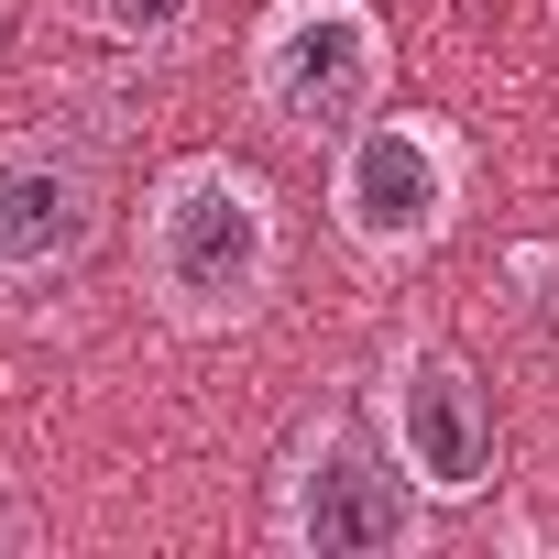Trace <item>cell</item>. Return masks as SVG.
<instances>
[{"label":"cell","mask_w":559,"mask_h":559,"mask_svg":"<svg viewBox=\"0 0 559 559\" xmlns=\"http://www.w3.org/2000/svg\"><path fill=\"white\" fill-rule=\"evenodd\" d=\"M241 78H252V110L286 132V143H341L384 110L395 88V34L373 0H263V23L241 45Z\"/></svg>","instance_id":"cell-3"},{"label":"cell","mask_w":559,"mask_h":559,"mask_svg":"<svg viewBox=\"0 0 559 559\" xmlns=\"http://www.w3.org/2000/svg\"><path fill=\"white\" fill-rule=\"evenodd\" d=\"M274 548L297 559H395L428 526V493L406 483L395 439L373 428V406H319L286 461H274V504H263Z\"/></svg>","instance_id":"cell-2"},{"label":"cell","mask_w":559,"mask_h":559,"mask_svg":"<svg viewBox=\"0 0 559 559\" xmlns=\"http://www.w3.org/2000/svg\"><path fill=\"white\" fill-rule=\"evenodd\" d=\"M373 428L395 439V461H406V483H417L428 504H472V493H493V472H504L493 395H483V373H472L450 341H395V352H384V373H373Z\"/></svg>","instance_id":"cell-6"},{"label":"cell","mask_w":559,"mask_h":559,"mask_svg":"<svg viewBox=\"0 0 559 559\" xmlns=\"http://www.w3.org/2000/svg\"><path fill=\"white\" fill-rule=\"evenodd\" d=\"M34 537H45V515H34V493H23L12 472H0V559H23Z\"/></svg>","instance_id":"cell-8"},{"label":"cell","mask_w":559,"mask_h":559,"mask_svg":"<svg viewBox=\"0 0 559 559\" xmlns=\"http://www.w3.org/2000/svg\"><path fill=\"white\" fill-rule=\"evenodd\" d=\"M286 286V209L241 154H176L143 187V297L187 341H230Z\"/></svg>","instance_id":"cell-1"},{"label":"cell","mask_w":559,"mask_h":559,"mask_svg":"<svg viewBox=\"0 0 559 559\" xmlns=\"http://www.w3.org/2000/svg\"><path fill=\"white\" fill-rule=\"evenodd\" d=\"M56 12L88 34V45H121V56H165L209 0H56Z\"/></svg>","instance_id":"cell-7"},{"label":"cell","mask_w":559,"mask_h":559,"mask_svg":"<svg viewBox=\"0 0 559 559\" xmlns=\"http://www.w3.org/2000/svg\"><path fill=\"white\" fill-rule=\"evenodd\" d=\"M461 132L428 121V110H373L362 132L330 143V230L362 252V263H417L461 230Z\"/></svg>","instance_id":"cell-4"},{"label":"cell","mask_w":559,"mask_h":559,"mask_svg":"<svg viewBox=\"0 0 559 559\" xmlns=\"http://www.w3.org/2000/svg\"><path fill=\"white\" fill-rule=\"evenodd\" d=\"M99 230H110V143L99 132H78V121L0 132V308L78 286Z\"/></svg>","instance_id":"cell-5"}]
</instances>
